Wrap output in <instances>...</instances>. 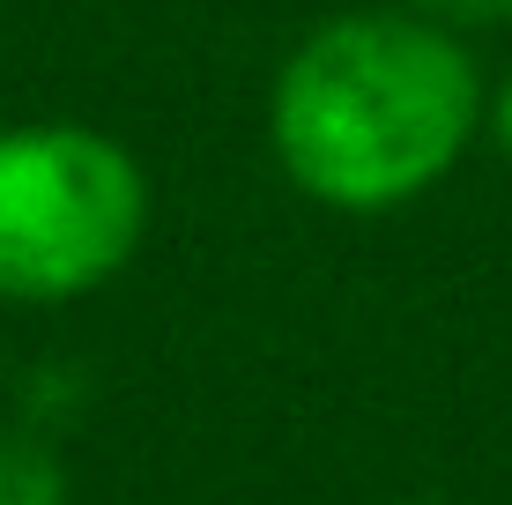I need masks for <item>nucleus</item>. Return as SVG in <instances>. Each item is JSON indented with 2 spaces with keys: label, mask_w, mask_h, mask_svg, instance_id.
<instances>
[{
  "label": "nucleus",
  "mask_w": 512,
  "mask_h": 505,
  "mask_svg": "<svg viewBox=\"0 0 512 505\" xmlns=\"http://www.w3.org/2000/svg\"><path fill=\"white\" fill-rule=\"evenodd\" d=\"M409 8L438 15L453 30H512V0H409Z\"/></svg>",
  "instance_id": "obj_4"
},
{
  "label": "nucleus",
  "mask_w": 512,
  "mask_h": 505,
  "mask_svg": "<svg viewBox=\"0 0 512 505\" xmlns=\"http://www.w3.org/2000/svg\"><path fill=\"white\" fill-rule=\"evenodd\" d=\"M149 231V171L104 127H0V298L67 305L104 290Z\"/></svg>",
  "instance_id": "obj_2"
},
{
  "label": "nucleus",
  "mask_w": 512,
  "mask_h": 505,
  "mask_svg": "<svg viewBox=\"0 0 512 505\" xmlns=\"http://www.w3.org/2000/svg\"><path fill=\"white\" fill-rule=\"evenodd\" d=\"M483 127H490V142H498V156L512 164V75L490 90V119H483Z\"/></svg>",
  "instance_id": "obj_5"
},
{
  "label": "nucleus",
  "mask_w": 512,
  "mask_h": 505,
  "mask_svg": "<svg viewBox=\"0 0 512 505\" xmlns=\"http://www.w3.org/2000/svg\"><path fill=\"white\" fill-rule=\"evenodd\" d=\"M490 119L468 30L423 8H349L312 23L268 82V156L334 216H386L461 171Z\"/></svg>",
  "instance_id": "obj_1"
},
{
  "label": "nucleus",
  "mask_w": 512,
  "mask_h": 505,
  "mask_svg": "<svg viewBox=\"0 0 512 505\" xmlns=\"http://www.w3.org/2000/svg\"><path fill=\"white\" fill-rule=\"evenodd\" d=\"M0 505H67L52 454H38L30 439H0Z\"/></svg>",
  "instance_id": "obj_3"
}]
</instances>
